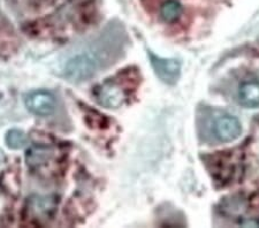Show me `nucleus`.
<instances>
[{
  "mask_svg": "<svg viewBox=\"0 0 259 228\" xmlns=\"http://www.w3.org/2000/svg\"><path fill=\"white\" fill-rule=\"evenodd\" d=\"M241 226L243 227H259V220L258 219H246V220H243L240 222Z\"/></svg>",
  "mask_w": 259,
  "mask_h": 228,
  "instance_id": "11",
  "label": "nucleus"
},
{
  "mask_svg": "<svg viewBox=\"0 0 259 228\" xmlns=\"http://www.w3.org/2000/svg\"><path fill=\"white\" fill-rule=\"evenodd\" d=\"M240 120L233 115H223L215 120L214 134L221 142H233L241 136Z\"/></svg>",
  "mask_w": 259,
  "mask_h": 228,
  "instance_id": "6",
  "label": "nucleus"
},
{
  "mask_svg": "<svg viewBox=\"0 0 259 228\" xmlns=\"http://www.w3.org/2000/svg\"><path fill=\"white\" fill-rule=\"evenodd\" d=\"M24 104L32 114L48 117L56 110V97L48 90H35L24 97Z\"/></svg>",
  "mask_w": 259,
  "mask_h": 228,
  "instance_id": "4",
  "label": "nucleus"
},
{
  "mask_svg": "<svg viewBox=\"0 0 259 228\" xmlns=\"http://www.w3.org/2000/svg\"><path fill=\"white\" fill-rule=\"evenodd\" d=\"M5 142L10 149L18 150V149L23 148L24 145L27 144L28 138L22 130L12 129L10 131H7V134L5 136Z\"/></svg>",
  "mask_w": 259,
  "mask_h": 228,
  "instance_id": "10",
  "label": "nucleus"
},
{
  "mask_svg": "<svg viewBox=\"0 0 259 228\" xmlns=\"http://www.w3.org/2000/svg\"><path fill=\"white\" fill-rule=\"evenodd\" d=\"M239 101L241 105L248 109L259 107V83L245 82L240 86Z\"/></svg>",
  "mask_w": 259,
  "mask_h": 228,
  "instance_id": "8",
  "label": "nucleus"
},
{
  "mask_svg": "<svg viewBox=\"0 0 259 228\" xmlns=\"http://www.w3.org/2000/svg\"><path fill=\"white\" fill-rule=\"evenodd\" d=\"M96 101L106 109H118L126 102L127 95L118 83L107 81L98 85L94 91Z\"/></svg>",
  "mask_w": 259,
  "mask_h": 228,
  "instance_id": "2",
  "label": "nucleus"
},
{
  "mask_svg": "<svg viewBox=\"0 0 259 228\" xmlns=\"http://www.w3.org/2000/svg\"><path fill=\"white\" fill-rule=\"evenodd\" d=\"M182 5L178 0H165L160 5V16L165 22L173 23L180 19L182 14Z\"/></svg>",
  "mask_w": 259,
  "mask_h": 228,
  "instance_id": "9",
  "label": "nucleus"
},
{
  "mask_svg": "<svg viewBox=\"0 0 259 228\" xmlns=\"http://www.w3.org/2000/svg\"><path fill=\"white\" fill-rule=\"evenodd\" d=\"M4 159H5V157H4V153H3V151H2V150H0V164H2V163H3V161H4Z\"/></svg>",
  "mask_w": 259,
  "mask_h": 228,
  "instance_id": "12",
  "label": "nucleus"
},
{
  "mask_svg": "<svg viewBox=\"0 0 259 228\" xmlns=\"http://www.w3.org/2000/svg\"><path fill=\"white\" fill-rule=\"evenodd\" d=\"M58 206L56 196H33L27 202V211L31 218L45 220L53 214Z\"/></svg>",
  "mask_w": 259,
  "mask_h": 228,
  "instance_id": "5",
  "label": "nucleus"
},
{
  "mask_svg": "<svg viewBox=\"0 0 259 228\" xmlns=\"http://www.w3.org/2000/svg\"><path fill=\"white\" fill-rule=\"evenodd\" d=\"M54 149L50 145L35 144L26 152V161L29 168L39 169L47 166L54 157Z\"/></svg>",
  "mask_w": 259,
  "mask_h": 228,
  "instance_id": "7",
  "label": "nucleus"
},
{
  "mask_svg": "<svg viewBox=\"0 0 259 228\" xmlns=\"http://www.w3.org/2000/svg\"><path fill=\"white\" fill-rule=\"evenodd\" d=\"M150 64L156 73V75L166 84H175L181 73V64L177 59L170 58H161L154 55L153 52H148Z\"/></svg>",
  "mask_w": 259,
  "mask_h": 228,
  "instance_id": "3",
  "label": "nucleus"
},
{
  "mask_svg": "<svg viewBox=\"0 0 259 228\" xmlns=\"http://www.w3.org/2000/svg\"><path fill=\"white\" fill-rule=\"evenodd\" d=\"M126 38L122 27L108 24L99 34L67 53L62 61L61 75L72 83L90 80L119 59Z\"/></svg>",
  "mask_w": 259,
  "mask_h": 228,
  "instance_id": "1",
  "label": "nucleus"
}]
</instances>
